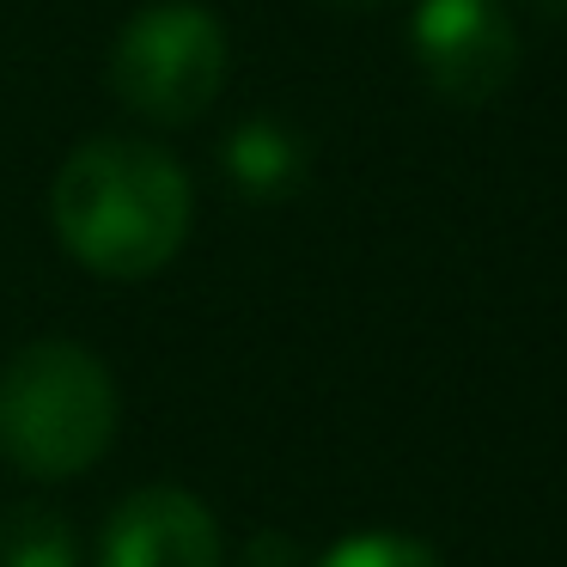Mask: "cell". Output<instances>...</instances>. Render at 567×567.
<instances>
[{"label": "cell", "instance_id": "6da1fadb", "mask_svg": "<svg viewBox=\"0 0 567 567\" xmlns=\"http://www.w3.org/2000/svg\"><path fill=\"white\" fill-rule=\"evenodd\" d=\"M184 165L153 141L99 135L68 153L50 189V220L62 250L104 281H147L184 250L189 238Z\"/></svg>", "mask_w": 567, "mask_h": 567}, {"label": "cell", "instance_id": "7a4b0ae2", "mask_svg": "<svg viewBox=\"0 0 567 567\" xmlns=\"http://www.w3.org/2000/svg\"><path fill=\"white\" fill-rule=\"evenodd\" d=\"M123 396L80 342H31L0 372V457L38 482L92 470L116 440Z\"/></svg>", "mask_w": 567, "mask_h": 567}, {"label": "cell", "instance_id": "3957f363", "mask_svg": "<svg viewBox=\"0 0 567 567\" xmlns=\"http://www.w3.org/2000/svg\"><path fill=\"white\" fill-rule=\"evenodd\" d=\"M226 86V25L196 0H153L116 31L111 92L147 123H196Z\"/></svg>", "mask_w": 567, "mask_h": 567}, {"label": "cell", "instance_id": "277c9868", "mask_svg": "<svg viewBox=\"0 0 567 567\" xmlns=\"http://www.w3.org/2000/svg\"><path fill=\"white\" fill-rule=\"evenodd\" d=\"M409 50L440 99L488 104L518 68V31L501 0H421L409 19Z\"/></svg>", "mask_w": 567, "mask_h": 567}, {"label": "cell", "instance_id": "5b68a950", "mask_svg": "<svg viewBox=\"0 0 567 567\" xmlns=\"http://www.w3.org/2000/svg\"><path fill=\"white\" fill-rule=\"evenodd\" d=\"M99 567H220V525L189 488H135L104 525Z\"/></svg>", "mask_w": 567, "mask_h": 567}, {"label": "cell", "instance_id": "8992f818", "mask_svg": "<svg viewBox=\"0 0 567 567\" xmlns=\"http://www.w3.org/2000/svg\"><path fill=\"white\" fill-rule=\"evenodd\" d=\"M226 177L257 202L287 196L306 177V141L287 123H275V116H250V123H238L226 135Z\"/></svg>", "mask_w": 567, "mask_h": 567}, {"label": "cell", "instance_id": "52a82bcc", "mask_svg": "<svg viewBox=\"0 0 567 567\" xmlns=\"http://www.w3.org/2000/svg\"><path fill=\"white\" fill-rule=\"evenodd\" d=\"M0 567H80V537L55 506H19L0 518Z\"/></svg>", "mask_w": 567, "mask_h": 567}, {"label": "cell", "instance_id": "ba28073f", "mask_svg": "<svg viewBox=\"0 0 567 567\" xmlns=\"http://www.w3.org/2000/svg\"><path fill=\"white\" fill-rule=\"evenodd\" d=\"M306 567H445V561L421 537H403V530H360V537H342Z\"/></svg>", "mask_w": 567, "mask_h": 567}, {"label": "cell", "instance_id": "9c48e42d", "mask_svg": "<svg viewBox=\"0 0 567 567\" xmlns=\"http://www.w3.org/2000/svg\"><path fill=\"white\" fill-rule=\"evenodd\" d=\"M543 13H567V0H537Z\"/></svg>", "mask_w": 567, "mask_h": 567}]
</instances>
